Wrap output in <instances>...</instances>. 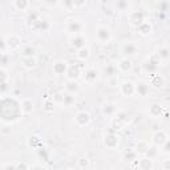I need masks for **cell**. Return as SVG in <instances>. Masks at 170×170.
I'll use <instances>...</instances> for the list:
<instances>
[{"label": "cell", "mask_w": 170, "mask_h": 170, "mask_svg": "<svg viewBox=\"0 0 170 170\" xmlns=\"http://www.w3.org/2000/svg\"><path fill=\"white\" fill-rule=\"evenodd\" d=\"M97 37H98V40L102 42L109 41V39H110V31H109L106 27H100V28L97 29Z\"/></svg>", "instance_id": "1"}, {"label": "cell", "mask_w": 170, "mask_h": 170, "mask_svg": "<svg viewBox=\"0 0 170 170\" xmlns=\"http://www.w3.org/2000/svg\"><path fill=\"white\" fill-rule=\"evenodd\" d=\"M65 68H66V65H65V63H63V61H57V63L53 65V71H55L57 74L64 73V72H65Z\"/></svg>", "instance_id": "3"}, {"label": "cell", "mask_w": 170, "mask_h": 170, "mask_svg": "<svg viewBox=\"0 0 170 170\" xmlns=\"http://www.w3.org/2000/svg\"><path fill=\"white\" fill-rule=\"evenodd\" d=\"M33 52H35V49H33V48H28V49H25V50H24V55H27V56H31V55H33Z\"/></svg>", "instance_id": "10"}, {"label": "cell", "mask_w": 170, "mask_h": 170, "mask_svg": "<svg viewBox=\"0 0 170 170\" xmlns=\"http://www.w3.org/2000/svg\"><path fill=\"white\" fill-rule=\"evenodd\" d=\"M122 89H124V93H128V94H132L133 93V84L132 82H125L124 85H122Z\"/></svg>", "instance_id": "4"}, {"label": "cell", "mask_w": 170, "mask_h": 170, "mask_svg": "<svg viewBox=\"0 0 170 170\" xmlns=\"http://www.w3.org/2000/svg\"><path fill=\"white\" fill-rule=\"evenodd\" d=\"M23 105H24V106H21V109H24V110H25V112L32 110V108H29V106H31V102H29V101H24V102H23Z\"/></svg>", "instance_id": "9"}, {"label": "cell", "mask_w": 170, "mask_h": 170, "mask_svg": "<svg viewBox=\"0 0 170 170\" xmlns=\"http://www.w3.org/2000/svg\"><path fill=\"white\" fill-rule=\"evenodd\" d=\"M76 120H77V122H79L80 125L88 124V122H89V114H88V113H84V112H81V113L77 114Z\"/></svg>", "instance_id": "2"}, {"label": "cell", "mask_w": 170, "mask_h": 170, "mask_svg": "<svg viewBox=\"0 0 170 170\" xmlns=\"http://www.w3.org/2000/svg\"><path fill=\"white\" fill-rule=\"evenodd\" d=\"M120 66H121L124 71H126V69L130 68V61L129 60H122L121 61V65H120Z\"/></svg>", "instance_id": "8"}, {"label": "cell", "mask_w": 170, "mask_h": 170, "mask_svg": "<svg viewBox=\"0 0 170 170\" xmlns=\"http://www.w3.org/2000/svg\"><path fill=\"white\" fill-rule=\"evenodd\" d=\"M69 24H72V31H74L76 33L81 29V24H80L77 20H69Z\"/></svg>", "instance_id": "5"}, {"label": "cell", "mask_w": 170, "mask_h": 170, "mask_svg": "<svg viewBox=\"0 0 170 170\" xmlns=\"http://www.w3.org/2000/svg\"><path fill=\"white\" fill-rule=\"evenodd\" d=\"M90 77H93V79H96V77H97V72H96L94 69H90V71L86 72V76H85V79H86L88 81H89Z\"/></svg>", "instance_id": "7"}, {"label": "cell", "mask_w": 170, "mask_h": 170, "mask_svg": "<svg viewBox=\"0 0 170 170\" xmlns=\"http://www.w3.org/2000/svg\"><path fill=\"white\" fill-rule=\"evenodd\" d=\"M77 56H79L80 58H86L88 56H89V50H88L86 48L82 47L81 49H80V52H79V55H77Z\"/></svg>", "instance_id": "6"}]
</instances>
